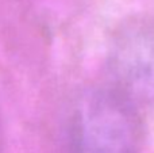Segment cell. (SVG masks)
Listing matches in <instances>:
<instances>
[{"mask_svg": "<svg viewBox=\"0 0 154 153\" xmlns=\"http://www.w3.org/2000/svg\"><path fill=\"white\" fill-rule=\"evenodd\" d=\"M107 68L112 88L135 106H154V19L131 18L118 27Z\"/></svg>", "mask_w": 154, "mask_h": 153, "instance_id": "2", "label": "cell"}, {"mask_svg": "<svg viewBox=\"0 0 154 153\" xmlns=\"http://www.w3.org/2000/svg\"><path fill=\"white\" fill-rule=\"evenodd\" d=\"M68 142L70 153H141L137 106L112 87L82 92L70 113Z\"/></svg>", "mask_w": 154, "mask_h": 153, "instance_id": "1", "label": "cell"}]
</instances>
